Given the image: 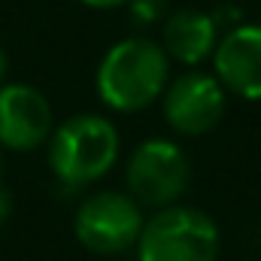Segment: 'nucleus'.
<instances>
[{
    "instance_id": "nucleus-5",
    "label": "nucleus",
    "mask_w": 261,
    "mask_h": 261,
    "mask_svg": "<svg viewBox=\"0 0 261 261\" xmlns=\"http://www.w3.org/2000/svg\"><path fill=\"white\" fill-rule=\"evenodd\" d=\"M143 206L122 192H97L76 210L73 231L79 243L97 255H119L137 246L143 231Z\"/></svg>"
},
{
    "instance_id": "nucleus-3",
    "label": "nucleus",
    "mask_w": 261,
    "mask_h": 261,
    "mask_svg": "<svg viewBox=\"0 0 261 261\" xmlns=\"http://www.w3.org/2000/svg\"><path fill=\"white\" fill-rule=\"evenodd\" d=\"M137 261H216L219 258V228L195 206H164L146 219Z\"/></svg>"
},
{
    "instance_id": "nucleus-4",
    "label": "nucleus",
    "mask_w": 261,
    "mask_h": 261,
    "mask_svg": "<svg viewBox=\"0 0 261 261\" xmlns=\"http://www.w3.org/2000/svg\"><path fill=\"white\" fill-rule=\"evenodd\" d=\"M192 182V161L182 146L152 137L134 149L128 161V195L149 210L173 206Z\"/></svg>"
},
{
    "instance_id": "nucleus-11",
    "label": "nucleus",
    "mask_w": 261,
    "mask_h": 261,
    "mask_svg": "<svg viewBox=\"0 0 261 261\" xmlns=\"http://www.w3.org/2000/svg\"><path fill=\"white\" fill-rule=\"evenodd\" d=\"M9 213H12V197H9V192L0 186V225L9 219Z\"/></svg>"
},
{
    "instance_id": "nucleus-10",
    "label": "nucleus",
    "mask_w": 261,
    "mask_h": 261,
    "mask_svg": "<svg viewBox=\"0 0 261 261\" xmlns=\"http://www.w3.org/2000/svg\"><path fill=\"white\" fill-rule=\"evenodd\" d=\"M130 18L137 24H155L167 15V0H128Z\"/></svg>"
},
{
    "instance_id": "nucleus-6",
    "label": "nucleus",
    "mask_w": 261,
    "mask_h": 261,
    "mask_svg": "<svg viewBox=\"0 0 261 261\" xmlns=\"http://www.w3.org/2000/svg\"><path fill=\"white\" fill-rule=\"evenodd\" d=\"M164 119L182 137H200L213 130L225 116V85L210 76L189 70L164 88Z\"/></svg>"
},
{
    "instance_id": "nucleus-1",
    "label": "nucleus",
    "mask_w": 261,
    "mask_h": 261,
    "mask_svg": "<svg viewBox=\"0 0 261 261\" xmlns=\"http://www.w3.org/2000/svg\"><path fill=\"white\" fill-rule=\"evenodd\" d=\"M170 76V58L164 46L130 37L116 43L97 67V94L116 113H140L155 103Z\"/></svg>"
},
{
    "instance_id": "nucleus-9",
    "label": "nucleus",
    "mask_w": 261,
    "mask_h": 261,
    "mask_svg": "<svg viewBox=\"0 0 261 261\" xmlns=\"http://www.w3.org/2000/svg\"><path fill=\"white\" fill-rule=\"evenodd\" d=\"M219 43V21L200 9H176L164 21V52L186 67L206 61Z\"/></svg>"
},
{
    "instance_id": "nucleus-8",
    "label": "nucleus",
    "mask_w": 261,
    "mask_h": 261,
    "mask_svg": "<svg viewBox=\"0 0 261 261\" xmlns=\"http://www.w3.org/2000/svg\"><path fill=\"white\" fill-rule=\"evenodd\" d=\"M213 64L225 91H234L246 100H261V24L231 28L216 43Z\"/></svg>"
},
{
    "instance_id": "nucleus-2",
    "label": "nucleus",
    "mask_w": 261,
    "mask_h": 261,
    "mask_svg": "<svg viewBox=\"0 0 261 261\" xmlns=\"http://www.w3.org/2000/svg\"><path fill=\"white\" fill-rule=\"evenodd\" d=\"M119 149H122V137L110 119L82 113L67 119L52 134L49 164L58 182L73 192L103 179L119 161Z\"/></svg>"
},
{
    "instance_id": "nucleus-7",
    "label": "nucleus",
    "mask_w": 261,
    "mask_h": 261,
    "mask_svg": "<svg viewBox=\"0 0 261 261\" xmlns=\"http://www.w3.org/2000/svg\"><path fill=\"white\" fill-rule=\"evenodd\" d=\"M52 134V107L34 85H0V146L31 152Z\"/></svg>"
},
{
    "instance_id": "nucleus-14",
    "label": "nucleus",
    "mask_w": 261,
    "mask_h": 261,
    "mask_svg": "<svg viewBox=\"0 0 261 261\" xmlns=\"http://www.w3.org/2000/svg\"><path fill=\"white\" fill-rule=\"evenodd\" d=\"M0 176H3V155H0Z\"/></svg>"
},
{
    "instance_id": "nucleus-13",
    "label": "nucleus",
    "mask_w": 261,
    "mask_h": 261,
    "mask_svg": "<svg viewBox=\"0 0 261 261\" xmlns=\"http://www.w3.org/2000/svg\"><path fill=\"white\" fill-rule=\"evenodd\" d=\"M3 76H6V55H3V49H0V82H3Z\"/></svg>"
},
{
    "instance_id": "nucleus-12",
    "label": "nucleus",
    "mask_w": 261,
    "mask_h": 261,
    "mask_svg": "<svg viewBox=\"0 0 261 261\" xmlns=\"http://www.w3.org/2000/svg\"><path fill=\"white\" fill-rule=\"evenodd\" d=\"M85 6H91V9H116V6H122V3H128V0H82Z\"/></svg>"
}]
</instances>
